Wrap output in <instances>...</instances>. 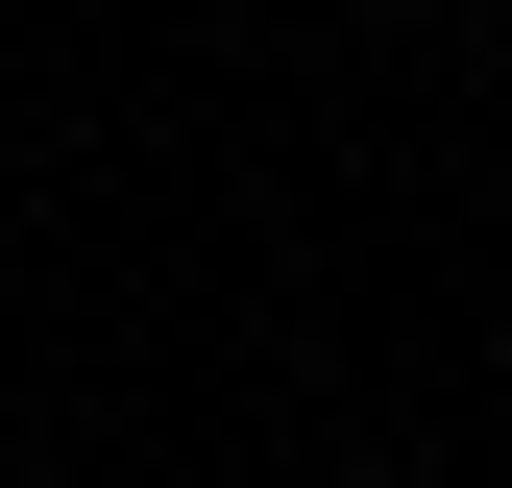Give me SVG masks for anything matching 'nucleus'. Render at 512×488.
<instances>
[{"label": "nucleus", "mask_w": 512, "mask_h": 488, "mask_svg": "<svg viewBox=\"0 0 512 488\" xmlns=\"http://www.w3.org/2000/svg\"><path fill=\"white\" fill-rule=\"evenodd\" d=\"M366 25H415V0H366Z\"/></svg>", "instance_id": "f257e3e1"}]
</instances>
